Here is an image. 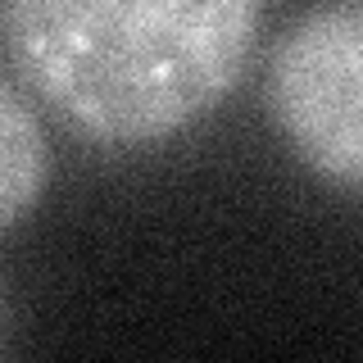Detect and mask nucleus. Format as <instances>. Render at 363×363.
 <instances>
[{"instance_id": "nucleus-1", "label": "nucleus", "mask_w": 363, "mask_h": 363, "mask_svg": "<svg viewBox=\"0 0 363 363\" xmlns=\"http://www.w3.org/2000/svg\"><path fill=\"white\" fill-rule=\"evenodd\" d=\"M259 0H5L18 73L77 132L155 145L241 82Z\"/></svg>"}, {"instance_id": "nucleus-2", "label": "nucleus", "mask_w": 363, "mask_h": 363, "mask_svg": "<svg viewBox=\"0 0 363 363\" xmlns=\"http://www.w3.org/2000/svg\"><path fill=\"white\" fill-rule=\"evenodd\" d=\"M268 113L323 182L363 191V0H318L268 55Z\"/></svg>"}, {"instance_id": "nucleus-3", "label": "nucleus", "mask_w": 363, "mask_h": 363, "mask_svg": "<svg viewBox=\"0 0 363 363\" xmlns=\"http://www.w3.org/2000/svg\"><path fill=\"white\" fill-rule=\"evenodd\" d=\"M50 182V145L45 128L14 82L0 77V232L23 223Z\"/></svg>"}, {"instance_id": "nucleus-4", "label": "nucleus", "mask_w": 363, "mask_h": 363, "mask_svg": "<svg viewBox=\"0 0 363 363\" xmlns=\"http://www.w3.org/2000/svg\"><path fill=\"white\" fill-rule=\"evenodd\" d=\"M0 345H5V291H0Z\"/></svg>"}]
</instances>
